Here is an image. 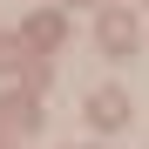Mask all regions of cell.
Returning a JSON list of instances; mask_svg holds the SVG:
<instances>
[{
    "label": "cell",
    "mask_w": 149,
    "mask_h": 149,
    "mask_svg": "<svg viewBox=\"0 0 149 149\" xmlns=\"http://www.w3.org/2000/svg\"><path fill=\"white\" fill-rule=\"evenodd\" d=\"M102 47H109V54H129V47H136V20L129 14H102Z\"/></svg>",
    "instance_id": "7a4b0ae2"
},
{
    "label": "cell",
    "mask_w": 149,
    "mask_h": 149,
    "mask_svg": "<svg viewBox=\"0 0 149 149\" xmlns=\"http://www.w3.org/2000/svg\"><path fill=\"white\" fill-rule=\"evenodd\" d=\"M27 41H34V47H54V41H61V20H54V14H41L34 27H27Z\"/></svg>",
    "instance_id": "3957f363"
},
{
    "label": "cell",
    "mask_w": 149,
    "mask_h": 149,
    "mask_svg": "<svg viewBox=\"0 0 149 149\" xmlns=\"http://www.w3.org/2000/svg\"><path fill=\"white\" fill-rule=\"evenodd\" d=\"M88 122H95V129H122V122H129V95H122V88H95Z\"/></svg>",
    "instance_id": "6da1fadb"
}]
</instances>
